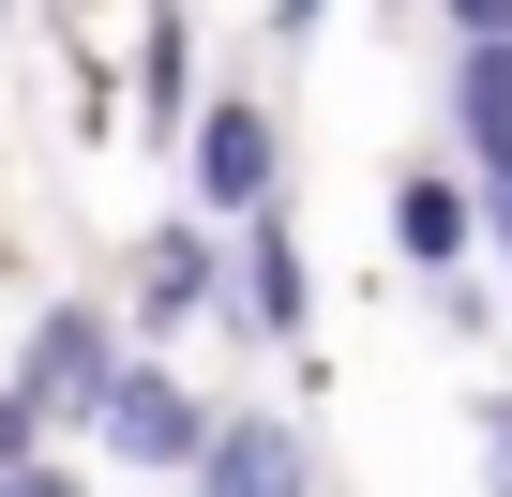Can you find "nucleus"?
Instances as JSON below:
<instances>
[{
	"label": "nucleus",
	"mask_w": 512,
	"mask_h": 497,
	"mask_svg": "<svg viewBox=\"0 0 512 497\" xmlns=\"http://www.w3.org/2000/svg\"><path fill=\"white\" fill-rule=\"evenodd\" d=\"M76 437H91L106 467H136V482H181V467H196V437H211V392H196L166 347H121V362H106V392L76 407Z\"/></svg>",
	"instance_id": "1"
},
{
	"label": "nucleus",
	"mask_w": 512,
	"mask_h": 497,
	"mask_svg": "<svg viewBox=\"0 0 512 497\" xmlns=\"http://www.w3.org/2000/svg\"><path fill=\"white\" fill-rule=\"evenodd\" d=\"M181 181H196V211H226V226H256L287 196V121L256 106V91H211L196 121H181Z\"/></svg>",
	"instance_id": "2"
},
{
	"label": "nucleus",
	"mask_w": 512,
	"mask_h": 497,
	"mask_svg": "<svg viewBox=\"0 0 512 497\" xmlns=\"http://www.w3.org/2000/svg\"><path fill=\"white\" fill-rule=\"evenodd\" d=\"M211 302H226V241L211 226H151L136 257H121V302L106 317H121V347H181Z\"/></svg>",
	"instance_id": "3"
},
{
	"label": "nucleus",
	"mask_w": 512,
	"mask_h": 497,
	"mask_svg": "<svg viewBox=\"0 0 512 497\" xmlns=\"http://www.w3.org/2000/svg\"><path fill=\"white\" fill-rule=\"evenodd\" d=\"M181 497H317V452H302V422H287V407H211V437H196Z\"/></svg>",
	"instance_id": "4"
},
{
	"label": "nucleus",
	"mask_w": 512,
	"mask_h": 497,
	"mask_svg": "<svg viewBox=\"0 0 512 497\" xmlns=\"http://www.w3.org/2000/svg\"><path fill=\"white\" fill-rule=\"evenodd\" d=\"M106 362H121V317H106V302H46V317H31V347H16V377H0V392H16L31 422H76V407L106 392Z\"/></svg>",
	"instance_id": "5"
},
{
	"label": "nucleus",
	"mask_w": 512,
	"mask_h": 497,
	"mask_svg": "<svg viewBox=\"0 0 512 497\" xmlns=\"http://www.w3.org/2000/svg\"><path fill=\"white\" fill-rule=\"evenodd\" d=\"M226 317H241L256 347H302V332H317V272H302V226H287V196H272V211L226 241Z\"/></svg>",
	"instance_id": "6"
},
{
	"label": "nucleus",
	"mask_w": 512,
	"mask_h": 497,
	"mask_svg": "<svg viewBox=\"0 0 512 497\" xmlns=\"http://www.w3.org/2000/svg\"><path fill=\"white\" fill-rule=\"evenodd\" d=\"M377 241H392L407 287H422V272H467V257H482V196H467V166H392Z\"/></svg>",
	"instance_id": "7"
},
{
	"label": "nucleus",
	"mask_w": 512,
	"mask_h": 497,
	"mask_svg": "<svg viewBox=\"0 0 512 497\" xmlns=\"http://www.w3.org/2000/svg\"><path fill=\"white\" fill-rule=\"evenodd\" d=\"M452 166L512 181V46H452Z\"/></svg>",
	"instance_id": "8"
},
{
	"label": "nucleus",
	"mask_w": 512,
	"mask_h": 497,
	"mask_svg": "<svg viewBox=\"0 0 512 497\" xmlns=\"http://www.w3.org/2000/svg\"><path fill=\"white\" fill-rule=\"evenodd\" d=\"M136 106H151V136L196 121V31H181V16H151V46H136Z\"/></svg>",
	"instance_id": "9"
},
{
	"label": "nucleus",
	"mask_w": 512,
	"mask_h": 497,
	"mask_svg": "<svg viewBox=\"0 0 512 497\" xmlns=\"http://www.w3.org/2000/svg\"><path fill=\"white\" fill-rule=\"evenodd\" d=\"M467 452H482V497H512V392H467Z\"/></svg>",
	"instance_id": "10"
},
{
	"label": "nucleus",
	"mask_w": 512,
	"mask_h": 497,
	"mask_svg": "<svg viewBox=\"0 0 512 497\" xmlns=\"http://www.w3.org/2000/svg\"><path fill=\"white\" fill-rule=\"evenodd\" d=\"M482 196V257H497V317H512V181H467Z\"/></svg>",
	"instance_id": "11"
},
{
	"label": "nucleus",
	"mask_w": 512,
	"mask_h": 497,
	"mask_svg": "<svg viewBox=\"0 0 512 497\" xmlns=\"http://www.w3.org/2000/svg\"><path fill=\"white\" fill-rule=\"evenodd\" d=\"M0 497H91V482H76V467H46V452H31V467H0Z\"/></svg>",
	"instance_id": "12"
},
{
	"label": "nucleus",
	"mask_w": 512,
	"mask_h": 497,
	"mask_svg": "<svg viewBox=\"0 0 512 497\" xmlns=\"http://www.w3.org/2000/svg\"><path fill=\"white\" fill-rule=\"evenodd\" d=\"M31 452H46V422H31L16 392H0V467H31Z\"/></svg>",
	"instance_id": "13"
},
{
	"label": "nucleus",
	"mask_w": 512,
	"mask_h": 497,
	"mask_svg": "<svg viewBox=\"0 0 512 497\" xmlns=\"http://www.w3.org/2000/svg\"><path fill=\"white\" fill-rule=\"evenodd\" d=\"M452 31L467 46H512V0H452Z\"/></svg>",
	"instance_id": "14"
},
{
	"label": "nucleus",
	"mask_w": 512,
	"mask_h": 497,
	"mask_svg": "<svg viewBox=\"0 0 512 497\" xmlns=\"http://www.w3.org/2000/svg\"><path fill=\"white\" fill-rule=\"evenodd\" d=\"M317 16H332V0H272V46H302V31H317Z\"/></svg>",
	"instance_id": "15"
}]
</instances>
